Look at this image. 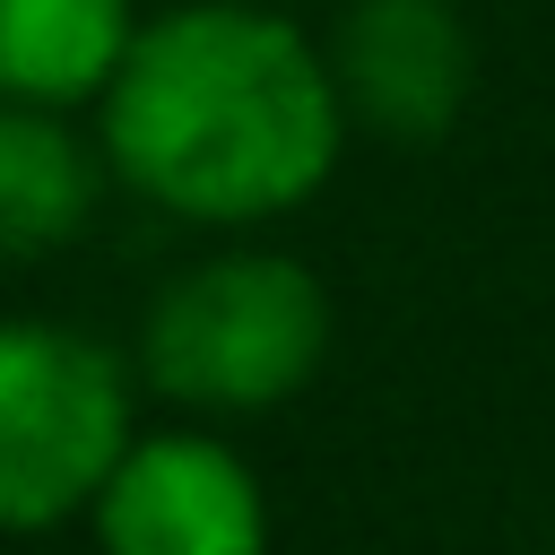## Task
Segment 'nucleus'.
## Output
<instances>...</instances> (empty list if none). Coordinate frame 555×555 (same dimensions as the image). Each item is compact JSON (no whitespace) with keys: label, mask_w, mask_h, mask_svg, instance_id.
I'll list each match as a JSON object with an SVG mask.
<instances>
[{"label":"nucleus","mask_w":555,"mask_h":555,"mask_svg":"<svg viewBox=\"0 0 555 555\" xmlns=\"http://www.w3.org/2000/svg\"><path fill=\"white\" fill-rule=\"evenodd\" d=\"M330 356V286L312 260L278 243H225L173 269L139 312V390L182 408L191 425L269 416L312 390Z\"/></svg>","instance_id":"nucleus-2"},{"label":"nucleus","mask_w":555,"mask_h":555,"mask_svg":"<svg viewBox=\"0 0 555 555\" xmlns=\"http://www.w3.org/2000/svg\"><path fill=\"white\" fill-rule=\"evenodd\" d=\"M139 26V0H0V104H104Z\"/></svg>","instance_id":"nucleus-7"},{"label":"nucleus","mask_w":555,"mask_h":555,"mask_svg":"<svg viewBox=\"0 0 555 555\" xmlns=\"http://www.w3.org/2000/svg\"><path fill=\"white\" fill-rule=\"evenodd\" d=\"M87 529L95 555H269V494L217 425H139Z\"/></svg>","instance_id":"nucleus-4"},{"label":"nucleus","mask_w":555,"mask_h":555,"mask_svg":"<svg viewBox=\"0 0 555 555\" xmlns=\"http://www.w3.org/2000/svg\"><path fill=\"white\" fill-rule=\"evenodd\" d=\"M104 147L69 113L0 104V260L69 251L104 208Z\"/></svg>","instance_id":"nucleus-6"},{"label":"nucleus","mask_w":555,"mask_h":555,"mask_svg":"<svg viewBox=\"0 0 555 555\" xmlns=\"http://www.w3.org/2000/svg\"><path fill=\"white\" fill-rule=\"evenodd\" d=\"M347 130L390 139V147H434L468 113L477 87V43L451 0H347L338 35L321 43Z\"/></svg>","instance_id":"nucleus-5"},{"label":"nucleus","mask_w":555,"mask_h":555,"mask_svg":"<svg viewBox=\"0 0 555 555\" xmlns=\"http://www.w3.org/2000/svg\"><path fill=\"white\" fill-rule=\"evenodd\" d=\"M347 139L330 52L278 0H182L147 17L95 104L104 173L130 199L217 234L312 208Z\"/></svg>","instance_id":"nucleus-1"},{"label":"nucleus","mask_w":555,"mask_h":555,"mask_svg":"<svg viewBox=\"0 0 555 555\" xmlns=\"http://www.w3.org/2000/svg\"><path fill=\"white\" fill-rule=\"evenodd\" d=\"M139 434L130 364L43 312L0 321V538L87 520Z\"/></svg>","instance_id":"nucleus-3"}]
</instances>
